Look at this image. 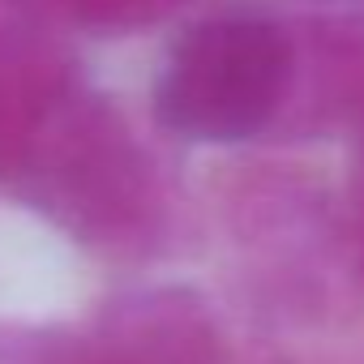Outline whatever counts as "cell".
Returning a JSON list of instances; mask_svg holds the SVG:
<instances>
[{
    "mask_svg": "<svg viewBox=\"0 0 364 364\" xmlns=\"http://www.w3.org/2000/svg\"><path fill=\"white\" fill-rule=\"evenodd\" d=\"M287 82V43L262 18L193 26L159 77V116L185 137L236 141L266 124Z\"/></svg>",
    "mask_w": 364,
    "mask_h": 364,
    "instance_id": "6da1fadb",
    "label": "cell"
}]
</instances>
